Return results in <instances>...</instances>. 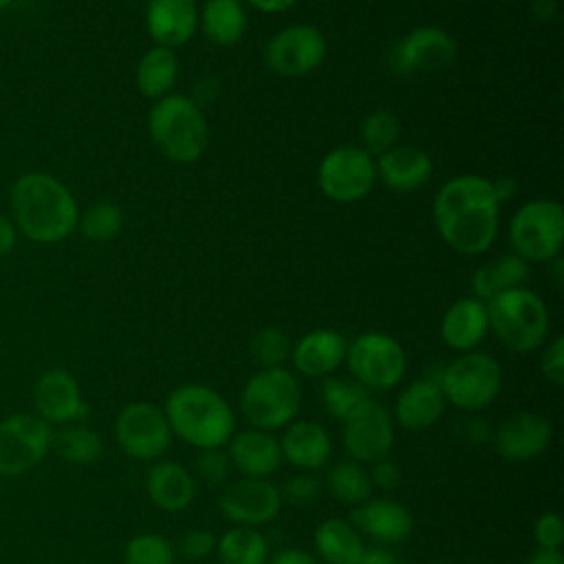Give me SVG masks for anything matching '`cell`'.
<instances>
[{
    "label": "cell",
    "instance_id": "1",
    "mask_svg": "<svg viewBox=\"0 0 564 564\" xmlns=\"http://www.w3.org/2000/svg\"><path fill=\"white\" fill-rule=\"evenodd\" d=\"M432 212L441 238L463 256L485 253L498 236L500 203L485 176L449 178L436 192Z\"/></svg>",
    "mask_w": 564,
    "mask_h": 564
},
{
    "label": "cell",
    "instance_id": "2",
    "mask_svg": "<svg viewBox=\"0 0 564 564\" xmlns=\"http://www.w3.org/2000/svg\"><path fill=\"white\" fill-rule=\"evenodd\" d=\"M9 200L15 229L37 245L62 242L77 229L75 196L51 174H22L11 185Z\"/></svg>",
    "mask_w": 564,
    "mask_h": 564
},
{
    "label": "cell",
    "instance_id": "3",
    "mask_svg": "<svg viewBox=\"0 0 564 564\" xmlns=\"http://www.w3.org/2000/svg\"><path fill=\"white\" fill-rule=\"evenodd\" d=\"M172 434L196 449L225 447L236 432V414L227 399L209 386L183 383L163 405Z\"/></svg>",
    "mask_w": 564,
    "mask_h": 564
},
{
    "label": "cell",
    "instance_id": "4",
    "mask_svg": "<svg viewBox=\"0 0 564 564\" xmlns=\"http://www.w3.org/2000/svg\"><path fill=\"white\" fill-rule=\"evenodd\" d=\"M150 139L174 163H194L209 143V128L200 106L185 95H165L148 117Z\"/></svg>",
    "mask_w": 564,
    "mask_h": 564
},
{
    "label": "cell",
    "instance_id": "5",
    "mask_svg": "<svg viewBox=\"0 0 564 564\" xmlns=\"http://www.w3.org/2000/svg\"><path fill=\"white\" fill-rule=\"evenodd\" d=\"M302 405V388L297 377L280 368H260L253 372L240 392V412L249 427L282 430L295 421Z\"/></svg>",
    "mask_w": 564,
    "mask_h": 564
},
{
    "label": "cell",
    "instance_id": "6",
    "mask_svg": "<svg viewBox=\"0 0 564 564\" xmlns=\"http://www.w3.org/2000/svg\"><path fill=\"white\" fill-rule=\"evenodd\" d=\"M487 304L489 328L496 337L513 352H533L538 350L549 335V308L544 300L527 289L518 286L496 295Z\"/></svg>",
    "mask_w": 564,
    "mask_h": 564
},
{
    "label": "cell",
    "instance_id": "7",
    "mask_svg": "<svg viewBox=\"0 0 564 564\" xmlns=\"http://www.w3.org/2000/svg\"><path fill=\"white\" fill-rule=\"evenodd\" d=\"M438 386L447 403L463 412H478L498 399L502 368L489 352L469 350L441 370Z\"/></svg>",
    "mask_w": 564,
    "mask_h": 564
},
{
    "label": "cell",
    "instance_id": "8",
    "mask_svg": "<svg viewBox=\"0 0 564 564\" xmlns=\"http://www.w3.org/2000/svg\"><path fill=\"white\" fill-rule=\"evenodd\" d=\"M509 242L524 262H549L564 245V209L557 200L535 198L511 218Z\"/></svg>",
    "mask_w": 564,
    "mask_h": 564
},
{
    "label": "cell",
    "instance_id": "9",
    "mask_svg": "<svg viewBox=\"0 0 564 564\" xmlns=\"http://www.w3.org/2000/svg\"><path fill=\"white\" fill-rule=\"evenodd\" d=\"M348 370L368 392H386L401 383L408 357L403 346L388 333L368 330L355 337L346 348Z\"/></svg>",
    "mask_w": 564,
    "mask_h": 564
},
{
    "label": "cell",
    "instance_id": "10",
    "mask_svg": "<svg viewBox=\"0 0 564 564\" xmlns=\"http://www.w3.org/2000/svg\"><path fill=\"white\" fill-rule=\"evenodd\" d=\"M115 438L126 456L154 463L167 452L172 427L163 408L152 401H132L115 419Z\"/></svg>",
    "mask_w": 564,
    "mask_h": 564
},
{
    "label": "cell",
    "instance_id": "11",
    "mask_svg": "<svg viewBox=\"0 0 564 564\" xmlns=\"http://www.w3.org/2000/svg\"><path fill=\"white\" fill-rule=\"evenodd\" d=\"M53 425L31 412H15L0 421V476H22L51 452Z\"/></svg>",
    "mask_w": 564,
    "mask_h": 564
},
{
    "label": "cell",
    "instance_id": "12",
    "mask_svg": "<svg viewBox=\"0 0 564 564\" xmlns=\"http://www.w3.org/2000/svg\"><path fill=\"white\" fill-rule=\"evenodd\" d=\"M377 181L375 159L355 145L330 150L317 167L322 194L335 203H355L370 194Z\"/></svg>",
    "mask_w": 564,
    "mask_h": 564
},
{
    "label": "cell",
    "instance_id": "13",
    "mask_svg": "<svg viewBox=\"0 0 564 564\" xmlns=\"http://www.w3.org/2000/svg\"><path fill=\"white\" fill-rule=\"evenodd\" d=\"M341 443L348 456L361 465H372L390 456L394 445L392 414L372 397L341 421Z\"/></svg>",
    "mask_w": 564,
    "mask_h": 564
},
{
    "label": "cell",
    "instance_id": "14",
    "mask_svg": "<svg viewBox=\"0 0 564 564\" xmlns=\"http://www.w3.org/2000/svg\"><path fill=\"white\" fill-rule=\"evenodd\" d=\"M218 509L234 527H262L280 516L282 494L269 478L242 476L225 485L218 496Z\"/></svg>",
    "mask_w": 564,
    "mask_h": 564
},
{
    "label": "cell",
    "instance_id": "15",
    "mask_svg": "<svg viewBox=\"0 0 564 564\" xmlns=\"http://www.w3.org/2000/svg\"><path fill=\"white\" fill-rule=\"evenodd\" d=\"M326 57L324 35L311 24H291L275 33L267 48V66L282 77H302L319 68Z\"/></svg>",
    "mask_w": 564,
    "mask_h": 564
},
{
    "label": "cell",
    "instance_id": "16",
    "mask_svg": "<svg viewBox=\"0 0 564 564\" xmlns=\"http://www.w3.org/2000/svg\"><path fill=\"white\" fill-rule=\"evenodd\" d=\"M456 57V40L438 26H416L390 51V68L394 73L438 70Z\"/></svg>",
    "mask_w": 564,
    "mask_h": 564
},
{
    "label": "cell",
    "instance_id": "17",
    "mask_svg": "<svg viewBox=\"0 0 564 564\" xmlns=\"http://www.w3.org/2000/svg\"><path fill=\"white\" fill-rule=\"evenodd\" d=\"M35 414L46 423H82L88 416V403L82 397L77 379L64 368L44 370L33 386Z\"/></svg>",
    "mask_w": 564,
    "mask_h": 564
},
{
    "label": "cell",
    "instance_id": "18",
    "mask_svg": "<svg viewBox=\"0 0 564 564\" xmlns=\"http://www.w3.org/2000/svg\"><path fill=\"white\" fill-rule=\"evenodd\" d=\"M553 438V425L535 412H518L505 419L496 434L494 447L507 463H527L546 452Z\"/></svg>",
    "mask_w": 564,
    "mask_h": 564
},
{
    "label": "cell",
    "instance_id": "19",
    "mask_svg": "<svg viewBox=\"0 0 564 564\" xmlns=\"http://www.w3.org/2000/svg\"><path fill=\"white\" fill-rule=\"evenodd\" d=\"M227 456L231 467L249 478H269L284 460L280 438L273 432L258 427L234 432L227 441Z\"/></svg>",
    "mask_w": 564,
    "mask_h": 564
},
{
    "label": "cell",
    "instance_id": "20",
    "mask_svg": "<svg viewBox=\"0 0 564 564\" xmlns=\"http://www.w3.org/2000/svg\"><path fill=\"white\" fill-rule=\"evenodd\" d=\"M350 524L379 544H397L412 533L414 518L410 509L397 500L368 498L352 509Z\"/></svg>",
    "mask_w": 564,
    "mask_h": 564
},
{
    "label": "cell",
    "instance_id": "21",
    "mask_svg": "<svg viewBox=\"0 0 564 564\" xmlns=\"http://www.w3.org/2000/svg\"><path fill=\"white\" fill-rule=\"evenodd\" d=\"M348 341L335 328H315L291 346L293 368L311 379L330 377L346 359Z\"/></svg>",
    "mask_w": 564,
    "mask_h": 564
},
{
    "label": "cell",
    "instance_id": "22",
    "mask_svg": "<svg viewBox=\"0 0 564 564\" xmlns=\"http://www.w3.org/2000/svg\"><path fill=\"white\" fill-rule=\"evenodd\" d=\"M145 29L156 46H183L198 29L196 0H148Z\"/></svg>",
    "mask_w": 564,
    "mask_h": 564
},
{
    "label": "cell",
    "instance_id": "23",
    "mask_svg": "<svg viewBox=\"0 0 564 564\" xmlns=\"http://www.w3.org/2000/svg\"><path fill=\"white\" fill-rule=\"evenodd\" d=\"M445 397L438 379L423 377L408 383L394 401V419L403 430L425 432L436 425L445 412Z\"/></svg>",
    "mask_w": 564,
    "mask_h": 564
},
{
    "label": "cell",
    "instance_id": "24",
    "mask_svg": "<svg viewBox=\"0 0 564 564\" xmlns=\"http://www.w3.org/2000/svg\"><path fill=\"white\" fill-rule=\"evenodd\" d=\"M282 458L300 471H317L333 454V438L328 430L308 419L291 421L280 438Z\"/></svg>",
    "mask_w": 564,
    "mask_h": 564
},
{
    "label": "cell",
    "instance_id": "25",
    "mask_svg": "<svg viewBox=\"0 0 564 564\" xmlns=\"http://www.w3.org/2000/svg\"><path fill=\"white\" fill-rule=\"evenodd\" d=\"M145 491L154 507L176 513L194 502L196 478L185 465L159 458L145 474Z\"/></svg>",
    "mask_w": 564,
    "mask_h": 564
},
{
    "label": "cell",
    "instance_id": "26",
    "mask_svg": "<svg viewBox=\"0 0 564 564\" xmlns=\"http://www.w3.org/2000/svg\"><path fill=\"white\" fill-rule=\"evenodd\" d=\"M377 178L392 192H416L432 178V159L414 145H394L375 161Z\"/></svg>",
    "mask_w": 564,
    "mask_h": 564
},
{
    "label": "cell",
    "instance_id": "27",
    "mask_svg": "<svg viewBox=\"0 0 564 564\" xmlns=\"http://www.w3.org/2000/svg\"><path fill=\"white\" fill-rule=\"evenodd\" d=\"M489 330L487 304L478 297H460L456 300L441 319V337L443 341L458 352L476 350V346L485 339Z\"/></svg>",
    "mask_w": 564,
    "mask_h": 564
},
{
    "label": "cell",
    "instance_id": "28",
    "mask_svg": "<svg viewBox=\"0 0 564 564\" xmlns=\"http://www.w3.org/2000/svg\"><path fill=\"white\" fill-rule=\"evenodd\" d=\"M315 557L326 564H357L364 555V538L350 524V520L328 518L313 531Z\"/></svg>",
    "mask_w": 564,
    "mask_h": 564
},
{
    "label": "cell",
    "instance_id": "29",
    "mask_svg": "<svg viewBox=\"0 0 564 564\" xmlns=\"http://www.w3.org/2000/svg\"><path fill=\"white\" fill-rule=\"evenodd\" d=\"M527 278H529V262H524L516 253H502L476 269V273L471 275V291H474V297L489 302L505 291L524 286Z\"/></svg>",
    "mask_w": 564,
    "mask_h": 564
},
{
    "label": "cell",
    "instance_id": "30",
    "mask_svg": "<svg viewBox=\"0 0 564 564\" xmlns=\"http://www.w3.org/2000/svg\"><path fill=\"white\" fill-rule=\"evenodd\" d=\"M203 35L216 46H234L247 31V13L240 0H207L198 11Z\"/></svg>",
    "mask_w": 564,
    "mask_h": 564
},
{
    "label": "cell",
    "instance_id": "31",
    "mask_svg": "<svg viewBox=\"0 0 564 564\" xmlns=\"http://www.w3.org/2000/svg\"><path fill=\"white\" fill-rule=\"evenodd\" d=\"M178 77V59L172 48L152 46L137 64V88L143 97L161 99L170 95L174 82Z\"/></svg>",
    "mask_w": 564,
    "mask_h": 564
},
{
    "label": "cell",
    "instance_id": "32",
    "mask_svg": "<svg viewBox=\"0 0 564 564\" xmlns=\"http://www.w3.org/2000/svg\"><path fill=\"white\" fill-rule=\"evenodd\" d=\"M51 452L73 465H93L104 454V441L88 425L66 423L59 430H53Z\"/></svg>",
    "mask_w": 564,
    "mask_h": 564
},
{
    "label": "cell",
    "instance_id": "33",
    "mask_svg": "<svg viewBox=\"0 0 564 564\" xmlns=\"http://www.w3.org/2000/svg\"><path fill=\"white\" fill-rule=\"evenodd\" d=\"M220 564H267L269 542L256 527H231L216 538Z\"/></svg>",
    "mask_w": 564,
    "mask_h": 564
},
{
    "label": "cell",
    "instance_id": "34",
    "mask_svg": "<svg viewBox=\"0 0 564 564\" xmlns=\"http://www.w3.org/2000/svg\"><path fill=\"white\" fill-rule=\"evenodd\" d=\"M324 487L335 500L350 507L366 502L375 489L368 469L352 458L337 460L335 465H330L324 476Z\"/></svg>",
    "mask_w": 564,
    "mask_h": 564
},
{
    "label": "cell",
    "instance_id": "35",
    "mask_svg": "<svg viewBox=\"0 0 564 564\" xmlns=\"http://www.w3.org/2000/svg\"><path fill=\"white\" fill-rule=\"evenodd\" d=\"M322 403L326 408V412L337 419L344 421L346 416H350L366 399H370V392L355 379L348 377H326L319 390Z\"/></svg>",
    "mask_w": 564,
    "mask_h": 564
},
{
    "label": "cell",
    "instance_id": "36",
    "mask_svg": "<svg viewBox=\"0 0 564 564\" xmlns=\"http://www.w3.org/2000/svg\"><path fill=\"white\" fill-rule=\"evenodd\" d=\"M77 229L86 240L108 242L117 238L119 231L123 229V214L115 203L101 200L90 205L84 214H79Z\"/></svg>",
    "mask_w": 564,
    "mask_h": 564
},
{
    "label": "cell",
    "instance_id": "37",
    "mask_svg": "<svg viewBox=\"0 0 564 564\" xmlns=\"http://www.w3.org/2000/svg\"><path fill=\"white\" fill-rule=\"evenodd\" d=\"M399 139V119L388 110H375L361 123V150L381 156L392 150Z\"/></svg>",
    "mask_w": 564,
    "mask_h": 564
},
{
    "label": "cell",
    "instance_id": "38",
    "mask_svg": "<svg viewBox=\"0 0 564 564\" xmlns=\"http://www.w3.org/2000/svg\"><path fill=\"white\" fill-rule=\"evenodd\" d=\"M123 564H174V546L159 533L132 535L123 546Z\"/></svg>",
    "mask_w": 564,
    "mask_h": 564
},
{
    "label": "cell",
    "instance_id": "39",
    "mask_svg": "<svg viewBox=\"0 0 564 564\" xmlns=\"http://www.w3.org/2000/svg\"><path fill=\"white\" fill-rule=\"evenodd\" d=\"M249 350L260 368H280L291 357V341L284 330L264 326L253 335Z\"/></svg>",
    "mask_w": 564,
    "mask_h": 564
},
{
    "label": "cell",
    "instance_id": "40",
    "mask_svg": "<svg viewBox=\"0 0 564 564\" xmlns=\"http://www.w3.org/2000/svg\"><path fill=\"white\" fill-rule=\"evenodd\" d=\"M231 471V460L227 456V449L223 447H209V449H198L194 458V478L203 480L209 487L227 482Z\"/></svg>",
    "mask_w": 564,
    "mask_h": 564
},
{
    "label": "cell",
    "instance_id": "41",
    "mask_svg": "<svg viewBox=\"0 0 564 564\" xmlns=\"http://www.w3.org/2000/svg\"><path fill=\"white\" fill-rule=\"evenodd\" d=\"M322 489H324V482L313 471H297L284 482L280 494H282V502H289L293 507H306L322 496Z\"/></svg>",
    "mask_w": 564,
    "mask_h": 564
},
{
    "label": "cell",
    "instance_id": "42",
    "mask_svg": "<svg viewBox=\"0 0 564 564\" xmlns=\"http://www.w3.org/2000/svg\"><path fill=\"white\" fill-rule=\"evenodd\" d=\"M533 540L538 549H549V551H560L562 540H564V522L560 513L555 511H544L538 516L533 524Z\"/></svg>",
    "mask_w": 564,
    "mask_h": 564
},
{
    "label": "cell",
    "instance_id": "43",
    "mask_svg": "<svg viewBox=\"0 0 564 564\" xmlns=\"http://www.w3.org/2000/svg\"><path fill=\"white\" fill-rule=\"evenodd\" d=\"M540 370L542 377L553 383L555 388H560L564 383V337L557 335L542 352V361H540Z\"/></svg>",
    "mask_w": 564,
    "mask_h": 564
},
{
    "label": "cell",
    "instance_id": "44",
    "mask_svg": "<svg viewBox=\"0 0 564 564\" xmlns=\"http://www.w3.org/2000/svg\"><path fill=\"white\" fill-rule=\"evenodd\" d=\"M216 551V535L207 529H192L181 540V553L187 560H203Z\"/></svg>",
    "mask_w": 564,
    "mask_h": 564
},
{
    "label": "cell",
    "instance_id": "45",
    "mask_svg": "<svg viewBox=\"0 0 564 564\" xmlns=\"http://www.w3.org/2000/svg\"><path fill=\"white\" fill-rule=\"evenodd\" d=\"M368 476H370L372 487H377L381 491H394L401 485V480H403L401 467L390 456L372 463Z\"/></svg>",
    "mask_w": 564,
    "mask_h": 564
},
{
    "label": "cell",
    "instance_id": "46",
    "mask_svg": "<svg viewBox=\"0 0 564 564\" xmlns=\"http://www.w3.org/2000/svg\"><path fill=\"white\" fill-rule=\"evenodd\" d=\"M267 564H322V562L308 551L289 546V549H280L273 557H269Z\"/></svg>",
    "mask_w": 564,
    "mask_h": 564
},
{
    "label": "cell",
    "instance_id": "47",
    "mask_svg": "<svg viewBox=\"0 0 564 564\" xmlns=\"http://www.w3.org/2000/svg\"><path fill=\"white\" fill-rule=\"evenodd\" d=\"M463 425V436H465V441H469V443H485L489 436H491V430H489V425H487V421L485 419H478V416H471V419H465V421H460Z\"/></svg>",
    "mask_w": 564,
    "mask_h": 564
},
{
    "label": "cell",
    "instance_id": "48",
    "mask_svg": "<svg viewBox=\"0 0 564 564\" xmlns=\"http://www.w3.org/2000/svg\"><path fill=\"white\" fill-rule=\"evenodd\" d=\"M15 242H18V229L13 220L0 214V258L9 256L15 249Z\"/></svg>",
    "mask_w": 564,
    "mask_h": 564
},
{
    "label": "cell",
    "instance_id": "49",
    "mask_svg": "<svg viewBox=\"0 0 564 564\" xmlns=\"http://www.w3.org/2000/svg\"><path fill=\"white\" fill-rule=\"evenodd\" d=\"M357 564H399V560L386 546H366Z\"/></svg>",
    "mask_w": 564,
    "mask_h": 564
},
{
    "label": "cell",
    "instance_id": "50",
    "mask_svg": "<svg viewBox=\"0 0 564 564\" xmlns=\"http://www.w3.org/2000/svg\"><path fill=\"white\" fill-rule=\"evenodd\" d=\"M491 189H494L496 200L502 205V203H507V200H511V198L516 196L518 183H516V178H511V176H500V178L491 181Z\"/></svg>",
    "mask_w": 564,
    "mask_h": 564
},
{
    "label": "cell",
    "instance_id": "51",
    "mask_svg": "<svg viewBox=\"0 0 564 564\" xmlns=\"http://www.w3.org/2000/svg\"><path fill=\"white\" fill-rule=\"evenodd\" d=\"M247 2L262 13H282L291 9L297 0H247Z\"/></svg>",
    "mask_w": 564,
    "mask_h": 564
},
{
    "label": "cell",
    "instance_id": "52",
    "mask_svg": "<svg viewBox=\"0 0 564 564\" xmlns=\"http://www.w3.org/2000/svg\"><path fill=\"white\" fill-rule=\"evenodd\" d=\"M531 13L535 15V20L546 22L557 13V0H533L531 2Z\"/></svg>",
    "mask_w": 564,
    "mask_h": 564
},
{
    "label": "cell",
    "instance_id": "53",
    "mask_svg": "<svg viewBox=\"0 0 564 564\" xmlns=\"http://www.w3.org/2000/svg\"><path fill=\"white\" fill-rule=\"evenodd\" d=\"M524 564H564V557L560 551H549V549H538L533 551Z\"/></svg>",
    "mask_w": 564,
    "mask_h": 564
},
{
    "label": "cell",
    "instance_id": "54",
    "mask_svg": "<svg viewBox=\"0 0 564 564\" xmlns=\"http://www.w3.org/2000/svg\"><path fill=\"white\" fill-rule=\"evenodd\" d=\"M13 0H0V9H4V7H9Z\"/></svg>",
    "mask_w": 564,
    "mask_h": 564
},
{
    "label": "cell",
    "instance_id": "55",
    "mask_svg": "<svg viewBox=\"0 0 564 564\" xmlns=\"http://www.w3.org/2000/svg\"><path fill=\"white\" fill-rule=\"evenodd\" d=\"M432 564H449V562H445V560H436V562H432Z\"/></svg>",
    "mask_w": 564,
    "mask_h": 564
}]
</instances>
